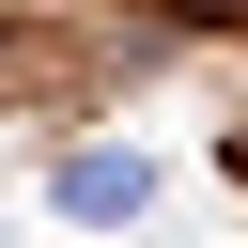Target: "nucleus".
<instances>
[{
	"label": "nucleus",
	"mask_w": 248,
	"mask_h": 248,
	"mask_svg": "<svg viewBox=\"0 0 248 248\" xmlns=\"http://www.w3.org/2000/svg\"><path fill=\"white\" fill-rule=\"evenodd\" d=\"M140 202H155V170H140V155H62V217H93V232H108V217H140Z\"/></svg>",
	"instance_id": "obj_1"
}]
</instances>
